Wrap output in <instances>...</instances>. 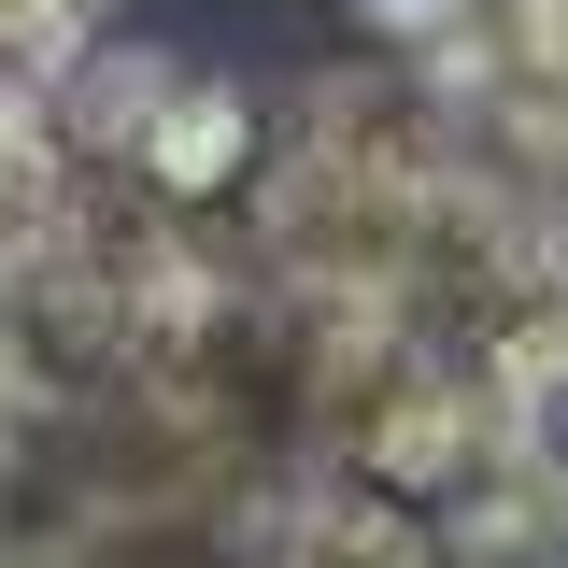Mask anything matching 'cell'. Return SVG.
<instances>
[{"instance_id":"cell-1","label":"cell","mask_w":568,"mask_h":568,"mask_svg":"<svg viewBox=\"0 0 568 568\" xmlns=\"http://www.w3.org/2000/svg\"><path fill=\"white\" fill-rule=\"evenodd\" d=\"M526 568H568V497L540 511V540H526Z\"/></svg>"}]
</instances>
